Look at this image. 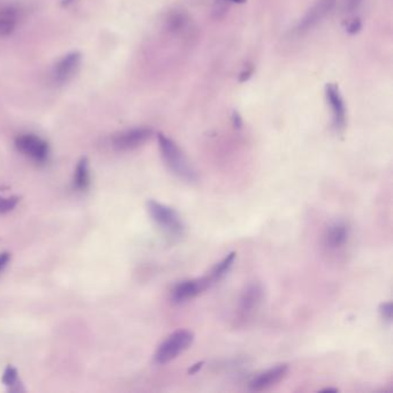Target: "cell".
<instances>
[{"label":"cell","mask_w":393,"mask_h":393,"mask_svg":"<svg viewBox=\"0 0 393 393\" xmlns=\"http://www.w3.org/2000/svg\"><path fill=\"white\" fill-rule=\"evenodd\" d=\"M15 146L24 156L36 161H45L49 156V144L34 134H22L16 137Z\"/></svg>","instance_id":"7"},{"label":"cell","mask_w":393,"mask_h":393,"mask_svg":"<svg viewBox=\"0 0 393 393\" xmlns=\"http://www.w3.org/2000/svg\"><path fill=\"white\" fill-rule=\"evenodd\" d=\"M364 0H336V6L338 5L340 12L343 14H351L361 6Z\"/></svg>","instance_id":"17"},{"label":"cell","mask_w":393,"mask_h":393,"mask_svg":"<svg viewBox=\"0 0 393 393\" xmlns=\"http://www.w3.org/2000/svg\"><path fill=\"white\" fill-rule=\"evenodd\" d=\"M361 27H362V24H361L359 19H352L346 24L345 29L349 34H357L361 29Z\"/></svg>","instance_id":"21"},{"label":"cell","mask_w":393,"mask_h":393,"mask_svg":"<svg viewBox=\"0 0 393 393\" xmlns=\"http://www.w3.org/2000/svg\"><path fill=\"white\" fill-rule=\"evenodd\" d=\"M236 253L229 254L225 259H222L221 262L214 265L212 272H209L208 274V278L212 285L218 283L219 280L223 279L229 274V270L232 268L233 263L236 261Z\"/></svg>","instance_id":"14"},{"label":"cell","mask_w":393,"mask_h":393,"mask_svg":"<svg viewBox=\"0 0 393 393\" xmlns=\"http://www.w3.org/2000/svg\"><path fill=\"white\" fill-rule=\"evenodd\" d=\"M88 185H89V165H88V159L82 158L75 170L74 187L79 191H84Z\"/></svg>","instance_id":"15"},{"label":"cell","mask_w":393,"mask_h":393,"mask_svg":"<svg viewBox=\"0 0 393 393\" xmlns=\"http://www.w3.org/2000/svg\"><path fill=\"white\" fill-rule=\"evenodd\" d=\"M264 299V289L259 283L249 284L239 299L238 312L242 319H247L259 309Z\"/></svg>","instance_id":"5"},{"label":"cell","mask_w":393,"mask_h":393,"mask_svg":"<svg viewBox=\"0 0 393 393\" xmlns=\"http://www.w3.org/2000/svg\"><path fill=\"white\" fill-rule=\"evenodd\" d=\"M202 366H203V362H200V364H194L193 368H191V369H189V374H191V375H193V374H195V372H199V370H200L201 368H202Z\"/></svg>","instance_id":"24"},{"label":"cell","mask_w":393,"mask_h":393,"mask_svg":"<svg viewBox=\"0 0 393 393\" xmlns=\"http://www.w3.org/2000/svg\"><path fill=\"white\" fill-rule=\"evenodd\" d=\"M151 136V129L135 127V129L120 131L118 134L114 135L112 142L116 149L126 151V150L136 149L139 146H143L144 143L150 140Z\"/></svg>","instance_id":"8"},{"label":"cell","mask_w":393,"mask_h":393,"mask_svg":"<svg viewBox=\"0 0 393 393\" xmlns=\"http://www.w3.org/2000/svg\"><path fill=\"white\" fill-rule=\"evenodd\" d=\"M210 286H212V283H210L208 276L197 278V279L184 280L173 287L171 297H172L173 302L184 304V302L196 298L197 295L204 292Z\"/></svg>","instance_id":"6"},{"label":"cell","mask_w":393,"mask_h":393,"mask_svg":"<svg viewBox=\"0 0 393 393\" xmlns=\"http://www.w3.org/2000/svg\"><path fill=\"white\" fill-rule=\"evenodd\" d=\"M193 332L186 329H180L171 334L159 345L155 353V362L158 364H166L174 360L179 355L187 351L194 343Z\"/></svg>","instance_id":"2"},{"label":"cell","mask_w":393,"mask_h":393,"mask_svg":"<svg viewBox=\"0 0 393 393\" xmlns=\"http://www.w3.org/2000/svg\"><path fill=\"white\" fill-rule=\"evenodd\" d=\"M334 9L336 0H316L304 15V18L299 21L295 30L299 34L307 33L317 27L322 21H324V19L329 16L330 13L334 12Z\"/></svg>","instance_id":"4"},{"label":"cell","mask_w":393,"mask_h":393,"mask_svg":"<svg viewBox=\"0 0 393 393\" xmlns=\"http://www.w3.org/2000/svg\"><path fill=\"white\" fill-rule=\"evenodd\" d=\"M325 97L332 112V124L336 131H340L346 126V106L340 90L334 84L325 86Z\"/></svg>","instance_id":"9"},{"label":"cell","mask_w":393,"mask_h":393,"mask_svg":"<svg viewBox=\"0 0 393 393\" xmlns=\"http://www.w3.org/2000/svg\"><path fill=\"white\" fill-rule=\"evenodd\" d=\"M81 64V54L79 52H71L56 64L54 67V79L57 84H64L69 82L78 71Z\"/></svg>","instance_id":"12"},{"label":"cell","mask_w":393,"mask_h":393,"mask_svg":"<svg viewBox=\"0 0 393 393\" xmlns=\"http://www.w3.org/2000/svg\"><path fill=\"white\" fill-rule=\"evenodd\" d=\"M9 253H1L0 254V274L4 272V269L6 268V265L9 264Z\"/></svg>","instance_id":"22"},{"label":"cell","mask_w":393,"mask_h":393,"mask_svg":"<svg viewBox=\"0 0 393 393\" xmlns=\"http://www.w3.org/2000/svg\"><path fill=\"white\" fill-rule=\"evenodd\" d=\"M234 125L237 127H240L242 126V120L239 119L238 114H234Z\"/></svg>","instance_id":"26"},{"label":"cell","mask_w":393,"mask_h":393,"mask_svg":"<svg viewBox=\"0 0 393 393\" xmlns=\"http://www.w3.org/2000/svg\"><path fill=\"white\" fill-rule=\"evenodd\" d=\"M16 22L18 15L13 7L0 6V37L11 35L16 27Z\"/></svg>","instance_id":"13"},{"label":"cell","mask_w":393,"mask_h":393,"mask_svg":"<svg viewBox=\"0 0 393 393\" xmlns=\"http://www.w3.org/2000/svg\"><path fill=\"white\" fill-rule=\"evenodd\" d=\"M71 1H74V0H64L63 4L64 5H69Z\"/></svg>","instance_id":"27"},{"label":"cell","mask_w":393,"mask_h":393,"mask_svg":"<svg viewBox=\"0 0 393 393\" xmlns=\"http://www.w3.org/2000/svg\"><path fill=\"white\" fill-rule=\"evenodd\" d=\"M289 374L287 364H278L264 372H259L252 381L249 382V387L253 391L268 390L270 387L277 385L283 381Z\"/></svg>","instance_id":"10"},{"label":"cell","mask_w":393,"mask_h":393,"mask_svg":"<svg viewBox=\"0 0 393 393\" xmlns=\"http://www.w3.org/2000/svg\"><path fill=\"white\" fill-rule=\"evenodd\" d=\"M223 1H225V3L229 4V5H231V4H244L246 3V0H223Z\"/></svg>","instance_id":"25"},{"label":"cell","mask_w":393,"mask_h":393,"mask_svg":"<svg viewBox=\"0 0 393 393\" xmlns=\"http://www.w3.org/2000/svg\"><path fill=\"white\" fill-rule=\"evenodd\" d=\"M4 384L9 387L11 390H14V387H16L18 390H20V385H19L18 372L13 368V367H9L5 370V374L3 376Z\"/></svg>","instance_id":"18"},{"label":"cell","mask_w":393,"mask_h":393,"mask_svg":"<svg viewBox=\"0 0 393 393\" xmlns=\"http://www.w3.org/2000/svg\"><path fill=\"white\" fill-rule=\"evenodd\" d=\"M157 139L161 157L164 159L169 170L185 181H196V171L194 170V167L191 166L185 154L179 148L178 144L171 140L170 137H167L166 135L161 134V133L158 134Z\"/></svg>","instance_id":"1"},{"label":"cell","mask_w":393,"mask_h":393,"mask_svg":"<svg viewBox=\"0 0 393 393\" xmlns=\"http://www.w3.org/2000/svg\"><path fill=\"white\" fill-rule=\"evenodd\" d=\"M349 227L344 222H334L325 229L323 244L330 252L342 249L349 242Z\"/></svg>","instance_id":"11"},{"label":"cell","mask_w":393,"mask_h":393,"mask_svg":"<svg viewBox=\"0 0 393 393\" xmlns=\"http://www.w3.org/2000/svg\"><path fill=\"white\" fill-rule=\"evenodd\" d=\"M18 197L0 196V214H6V212H12L13 209L18 204Z\"/></svg>","instance_id":"19"},{"label":"cell","mask_w":393,"mask_h":393,"mask_svg":"<svg viewBox=\"0 0 393 393\" xmlns=\"http://www.w3.org/2000/svg\"><path fill=\"white\" fill-rule=\"evenodd\" d=\"M252 74H253V69H246V71H242V79H240V81H242V82H244V81H247Z\"/></svg>","instance_id":"23"},{"label":"cell","mask_w":393,"mask_h":393,"mask_svg":"<svg viewBox=\"0 0 393 393\" xmlns=\"http://www.w3.org/2000/svg\"><path fill=\"white\" fill-rule=\"evenodd\" d=\"M146 209L152 221L155 222L166 234L172 238H180L184 234L185 227L181 217L174 209L155 200L148 201Z\"/></svg>","instance_id":"3"},{"label":"cell","mask_w":393,"mask_h":393,"mask_svg":"<svg viewBox=\"0 0 393 393\" xmlns=\"http://www.w3.org/2000/svg\"><path fill=\"white\" fill-rule=\"evenodd\" d=\"M379 312L383 321L387 322V323L392 322L393 308L391 302H383L379 306Z\"/></svg>","instance_id":"20"},{"label":"cell","mask_w":393,"mask_h":393,"mask_svg":"<svg viewBox=\"0 0 393 393\" xmlns=\"http://www.w3.org/2000/svg\"><path fill=\"white\" fill-rule=\"evenodd\" d=\"M188 24H189V19L185 13L173 12L167 18V28L172 33L181 34V31H185L186 28L188 27Z\"/></svg>","instance_id":"16"}]
</instances>
